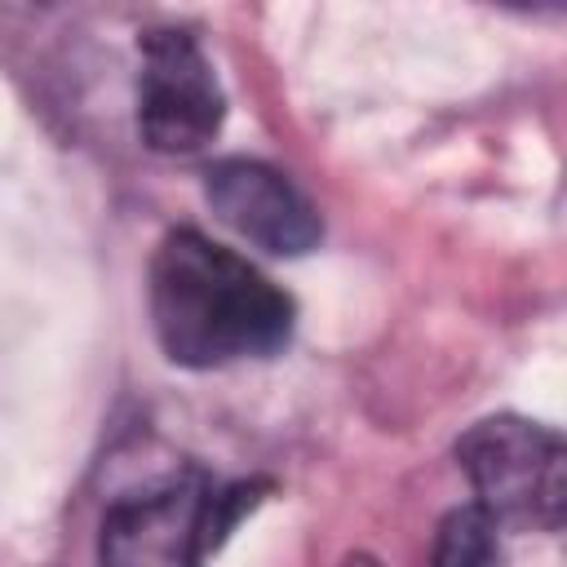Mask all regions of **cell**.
Returning a JSON list of instances; mask_svg holds the SVG:
<instances>
[{"instance_id":"cell-5","label":"cell","mask_w":567,"mask_h":567,"mask_svg":"<svg viewBox=\"0 0 567 567\" xmlns=\"http://www.w3.org/2000/svg\"><path fill=\"white\" fill-rule=\"evenodd\" d=\"M204 199L239 239L275 257H301L323 235L310 199L261 159H217L204 173Z\"/></svg>"},{"instance_id":"cell-3","label":"cell","mask_w":567,"mask_h":567,"mask_svg":"<svg viewBox=\"0 0 567 567\" xmlns=\"http://www.w3.org/2000/svg\"><path fill=\"white\" fill-rule=\"evenodd\" d=\"M137 128L142 142L159 155L204 151L226 115L221 84L199 40L177 27H155L137 40Z\"/></svg>"},{"instance_id":"cell-6","label":"cell","mask_w":567,"mask_h":567,"mask_svg":"<svg viewBox=\"0 0 567 567\" xmlns=\"http://www.w3.org/2000/svg\"><path fill=\"white\" fill-rule=\"evenodd\" d=\"M496 558V523L478 505H461L439 523L430 567H492Z\"/></svg>"},{"instance_id":"cell-2","label":"cell","mask_w":567,"mask_h":567,"mask_svg":"<svg viewBox=\"0 0 567 567\" xmlns=\"http://www.w3.org/2000/svg\"><path fill=\"white\" fill-rule=\"evenodd\" d=\"M456 461L478 496V509L501 527L563 523L567 505V452L563 439L523 416H487L456 439Z\"/></svg>"},{"instance_id":"cell-4","label":"cell","mask_w":567,"mask_h":567,"mask_svg":"<svg viewBox=\"0 0 567 567\" xmlns=\"http://www.w3.org/2000/svg\"><path fill=\"white\" fill-rule=\"evenodd\" d=\"M213 549V487L204 478H177L115 501L97 536L102 567H199Z\"/></svg>"},{"instance_id":"cell-1","label":"cell","mask_w":567,"mask_h":567,"mask_svg":"<svg viewBox=\"0 0 567 567\" xmlns=\"http://www.w3.org/2000/svg\"><path fill=\"white\" fill-rule=\"evenodd\" d=\"M151 323L182 368L266 359L292 332V297L199 230H168L151 257Z\"/></svg>"},{"instance_id":"cell-7","label":"cell","mask_w":567,"mask_h":567,"mask_svg":"<svg viewBox=\"0 0 567 567\" xmlns=\"http://www.w3.org/2000/svg\"><path fill=\"white\" fill-rule=\"evenodd\" d=\"M346 567H377L372 558H363V554H354V558H346Z\"/></svg>"}]
</instances>
